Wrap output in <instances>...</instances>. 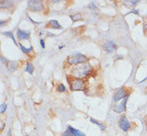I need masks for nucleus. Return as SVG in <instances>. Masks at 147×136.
Here are the masks:
<instances>
[{
    "instance_id": "nucleus-3",
    "label": "nucleus",
    "mask_w": 147,
    "mask_h": 136,
    "mask_svg": "<svg viewBox=\"0 0 147 136\" xmlns=\"http://www.w3.org/2000/svg\"><path fill=\"white\" fill-rule=\"evenodd\" d=\"M69 85L72 90H75V91H82L85 89V83L83 81L80 80L79 78H73L72 80L69 81Z\"/></svg>"
},
{
    "instance_id": "nucleus-12",
    "label": "nucleus",
    "mask_w": 147,
    "mask_h": 136,
    "mask_svg": "<svg viewBox=\"0 0 147 136\" xmlns=\"http://www.w3.org/2000/svg\"><path fill=\"white\" fill-rule=\"evenodd\" d=\"M12 5H13L12 1H8V0L1 1V8H9L12 7Z\"/></svg>"
},
{
    "instance_id": "nucleus-2",
    "label": "nucleus",
    "mask_w": 147,
    "mask_h": 136,
    "mask_svg": "<svg viewBox=\"0 0 147 136\" xmlns=\"http://www.w3.org/2000/svg\"><path fill=\"white\" fill-rule=\"evenodd\" d=\"M68 61L69 64H83V63H86L87 58H86V56H84L82 54L76 53V54H73V55L68 56Z\"/></svg>"
},
{
    "instance_id": "nucleus-30",
    "label": "nucleus",
    "mask_w": 147,
    "mask_h": 136,
    "mask_svg": "<svg viewBox=\"0 0 147 136\" xmlns=\"http://www.w3.org/2000/svg\"><path fill=\"white\" fill-rule=\"evenodd\" d=\"M63 47H64V46H60V47H59V49H61Z\"/></svg>"
},
{
    "instance_id": "nucleus-27",
    "label": "nucleus",
    "mask_w": 147,
    "mask_h": 136,
    "mask_svg": "<svg viewBox=\"0 0 147 136\" xmlns=\"http://www.w3.org/2000/svg\"><path fill=\"white\" fill-rule=\"evenodd\" d=\"M5 23H6V21H1V27H3Z\"/></svg>"
},
{
    "instance_id": "nucleus-32",
    "label": "nucleus",
    "mask_w": 147,
    "mask_h": 136,
    "mask_svg": "<svg viewBox=\"0 0 147 136\" xmlns=\"http://www.w3.org/2000/svg\"></svg>"
},
{
    "instance_id": "nucleus-26",
    "label": "nucleus",
    "mask_w": 147,
    "mask_h": 136,
    "mask_svg": "<svg viewBox=\"0 0 147 136\" xmlns=\"http://www.w3.org/2000/svg\"><path fill=\"white\" fill-rule=\"evenodd\" d=\"M6 58H4V57H3V56H2V57H1V61H2V62H3V63H5V61H6Z\"/></svg>"
},
{
    "instance_id": "nucleus-24",
    "label": "nucleus",
    "mask_w": 147,
    "mask_h": 136,
    "mask_svg": "<svg viewBox=\"0 0 147 136\" xmlns=\"http://www.w3.org/2000/svg\"><path fill=\"white\" fill-rule=\"evenodd\" d=\"M130 13H134L135 15H138V14H139V12H138V10L134 9V10H131V12H129L128 14H130Z\"/></svg>"
},
{
    "instance_id": "nucleus-14",
    "label": "nucleus",
    "mask_w": 147,
    "mask_h": 136,
    "mask_svg": "<svg viewBox=\"0 0 147 136\" xmlns=\"http://www.w3.org/2000/svg\"><path fill=\"white\" fill-rule=\"evenodd\" d=\"M70 18H71V20L73 21V22H76V21H79V20H81L83 18H82V16L79 14V13H77V14H75V15H73V16H70Z\"/></svg>"
},
{
    "instance_id": "nucleus-17",
    "label": "nucleus",
    "mask_w": 147,
    "mask_h": 136,
    "mask_svg": "<svg viewBox=\"0 0 147 136\" xmlns=\"http://www.w3.org/2000/svg\"><path fill=\"white\" fill-rule=\"evenodd\" d=\"M16 67H17V64H16L15 61H10V62H9V64H8V68H9L11 71L16 70Z\"/></svg>"
},
{
    "instance_id": "nucleus-5",
    "label": "nucleus",
    "mask_w": 147,
    "mask_h": 136,
    "mask_svg": "<svg viewBox=\"0 0 147 136\" xmlns=\"http://www.w3.org/2000/svg\"><path fill=\"white\" fill-rule=\"evenodd\" d=\"M118 125H119L120 128L121 129L122 131H127L130 128V123L127 120L126 117L125 116L121 117L119 122H118Z\"/></svg>"
},
{
    "instance_id": "nucleus-25",
    "label": "nucleus",
    "mask_w": 147,
    "mask_h": 136,
    "mask_svg": "<svg viewBox=\"0 0 147 136\" xmlns=\"http://www.w3.org/2000/svg\"><path fill=\"white\" fill-rule=\"evenodd\" d=\"M40 44H41L42 48H45V44H44V41L43 39H41V40H40Z\"/></svg>"
},
{
    "instance_id": "nucleus-6",
    "label": "nucleus",
    "mask_w": 147,
    "mask_h": 136,
    "mask_svg": "<svg viewBox=\"0 0 147 136\" xmlns=\"http://www.w3.org/2000/svg\"><path fill=\"white\" fill-rule=\"evenodd\" d=\"M129 95L125 97V98H124V100L122 101V102L119 105H117L115 106L114 107H113V110L117 113H122L124 111H125V110H126V103H127V100L128 98H129Z\"/></svg>"
},
{
    "instance_id": "nucleus-16",
    "label": "nucleus",
    "mask_w": 147,
    "mask_h": 136,
    "mask_svg": "<svg viewBox=\"0 0 147 136\" xmlns=\"http://www.w3.org/2000/svg\"><path fill=\"white\" fill-rule=\"evenodd\" d=\"M25 70H26V72H28L31 75H32L33 74V71H34V67L32 66V64L31 63H28Z\"/></svg>"
},
{
    "instance_id": "nucleus-19",
    "label": "nucleus",
    "mask_w": 147,
    "mask_h": 136,
    "mask_svg": "<svg viewBox=\"0 0 147 136\" xmlns=\"http://www.w3.org/2000/svg\"><path fill=\"white\" fill-rule=\"evenodd\" d=\"M20 48H21V49H22V51H23V52H24V53H26V54H28V53H29V52H31V51H32V46H31V47H30V48H25V47H24V45H22V44H20Z\"/></svg>"
},
{
    "instance_id": "nucleus-18",
    "label": "nucleus",
    "mask_w": 147,
    "mask_h": 136,
    "mask_svg": "<svg viewBox=\"0 0 147 136\" xmlns=\"http://www.w3.org/2000/svg\"><path fill=\"white\" fill-rule=\"evenodd\" d=\"M3 35H5V36H8V37H10V38H11L12 40L14 41V43H15L16 44H17V43H16V38L14 37V35H13V33H12L11 32H3Z\"/></svg>"
},
{
    "instance_id": "nucleus-9",
    "label": "nucleus",
    "mask_w": 147,
    "mask_h": 136,
    "mask_svg": "<svg viewBox=\"0 0 147 136\" xmlns=\"http://www.w3.org/2000/svg\"><path fill=\"white\" fill-rule=\"evenodd\" d=\"M30 36V32H27V31H24L21 29H18L17 31V36L20 40H28Z\"/></svg>"
},
{
    "instance_id": "nucleus-22",
    "label": "nucleus",
    "mask_w": 147,
    "mask_h": 136,
    "mask_svg": "<svg viewBox=\"0 0 147 136\" xmlns=\"http://www.w3.org/2000/svg\"><path fill=\"white\" fill-rule=\"evenodd\" d=\"M6 110H7V104L3 103L1 105V114H3L6 111Z\"/></svg>"
},
{
    "instance_id": "nucleus-21",
    "label": "nucleus",
    "mask_w": 147,
    "mask_h": 136,
    "mask_svg": "<svg viewBox=\"0 0 147 136\" xmlns=\"http://www.w3.org/2000/svg\"><path fill=\"white\" fill-rule=\"evenodd\" d=\"M58 90H59L60 92H65V90H66V88H65V86H64V85L60 84V85H59Z\"/></svg>"
},
{
    "instance_id": "nucleus-11",
    "label": "nucleus",
    "mask_w": 147,
    "mask_h": 136,
    "mask_svg": "<svg viewBox=\"0 0 147 136\" xmlns=\"http://www.w3.org/2000/svg\"><path fill=\"white\" fill-rule=\"evenodd\" d=\"M48 25H49V27H51L52 28H54V29H60V28H62V27L60 26V24L56 20H51V21H49Z\"/></svg>"
},
{
    "instance_id": "nucleus-23",
    "label": "nucleus",
    "mask_w": 147,
    "mask_h": 136,
    "mask_svg": "<svg viewBox=\"0 0 147 136\" xmlns=\"http://www.w3.org/2000/svg\"><path fill=\"white\" fill-rule=\"evenodd\" d=\"M62 136H74V135H73L70 131H69V130H67V131L63 134V135Z\"/></svg>"
},
{
    "instance_id": "nucleus-15",
    "label": "nucleus",
    "mask_w": 147,
    "mask_h": 136,
    "mask_svg": "<svg viewBox=\"0 0 147 136\" xmlns=\"http://www.w3.org/2000/svg\"><path fill=\"white\" fill-rule=\"evenodd\" d=\"M90 121H91L92 123H94V124L97 125L98 127H99L100 128V130L101 131H104V130H105V126L103 124H101V123H100V122H98L97 121H96L95 119H93L92 118H90Z\"/></svg>"
},
{
    "instance_id": "nucleus-7",
    "label": "nucleus",
    "mask_w": 147,
    "mask_h": 136,
    "mask_svg": "<svg viewBox=\"0 0 147 136\" xmlns=\"http://www.w3.org/2000/svg\"><path fill=\"white\" fill-rule=\"evenodd\" d=\"M102 48H103V49L105 52H108V53H109V52L116 51L117 48V46L116 45V44L114 42H113V41H108L105 44H103Z\"/></svg>"
},
{
    "instance_id": "nucleus-20",
    "label": "nucleus",
    "mask_w": 147,
    "mask_h": 136,
    "mask_svg": "<svg viewBox=\"0 0 147 136\" xmlns=\"http://www.w3.org/2000/svg\"><path fill=\"white\" fill-rule=\"evenodd\" d=\"M88 7L90 8L92 11H93V12H97V11H98V8L96 7L95 4H94V3H92L89 4Z\"/></svg>"
},
{
    "instance_id": "nucleus-4",
    "label": "nucleus",
    "mask_w": 147,
    "mask_h": 136,
    "mask_svg": "<svg viewBox=\"0 0 147 136\" xmlns=\"http://www.w3.org/2000/svg\"><path fill=\"white\" fill-rule=\"evenodd\" d=\"M28 9L31 12H41L44 9V6L41 1L39 0H30L28 2Z\"/></svg>"
},
{
    "instance_id": "nucleus-31",
    "label": "nucleus",
    "mask_w": 147,
    "mask_h": 136,
    "mask_svg": "<svg viewBox=\"0 0 147 136\" xmlns=\"http://www.w3.org/2000/svg\"><path fill=\"white\" fill-rule=\"evenodd\" d=\"M26 136H29V135H26Z\"/></svg>"
},
{
    "instance_id": "nucleus-28",
    "label": "nucleus",
    "mask_w": 147,
    "mask_h": 136,
    "mask_svg": "<svg viewBox=\"0 0 147 136\" xmlns=\"http://www.w3.org/2000/svg\"><path fill=\"white\" fill-rule=\"evenodd\" d=\"M144 29H145V30H147V24H146V25L144 26Z\"/></svg>"
},
{
    "instance_id": "nucleus-29",
    "label": "nucleus",
    "mask_w": 147,
    "mask_h": 136,
    "mask_svg": "<svg viewBox=\"0 0 147 136\" xmlns=\"http://www.w3.org/2000/svg\"><path fill=\"white\" fill-rule=\"evenodd\" d=\"M60 1H52V3H59Z\"/></svg>"
},
{
    "instance_id": "nucleus-1",
    "label": "nucleus",
    "mask_w": 147,
    "mask_h": 136,
    "mask_svg": "<svg viewBox=\"0 0 147 136\" xmlns=\"http://www.w3.org/2000/svg\"><path fill=\"white\" fill-rule=\"evenodd\" d=\"M91 70L92 67L90 64L88 63H83L73 68L72 74L73 76L76 77H84V76H87L88 74H89Z\"/></svg>"
},
{
    "instance_id": "nucleus-8",
    "label": "nucleus",
    "mask_w": 147,
    "mask_h": 136,
    "mask_svg": "<svg viewBox=\"0 0 147 136\" xmlns=\"http://www.w3.org/2000/svg\"><path fill=\"white\" fill-rule=\"evenodd\" d=\"M126 96H127V94H126V91L125 90V89L121 88V89H120L116 93L115 95H114V97H113V100H114L115 102H117V101H119L121 99L125 98Z\"/></svg>"
},
{
    "instance_id": "nucleus-13",
    "label": "nucleus",
    "mask_w": 147,
    "mask_h": 136,
    "mask_svg": "<svg viewBox=\"0 0 147 136\" xmlns=\"http://www.w3.org/2000/svg\"><path fill=\"white\" fill-rule=\"evenodd\" d=\"M139 3V1L138 0H135V1H125L124 2V4L126 6V7H134V6H136L137 4Z\"/></svg>"
},
{
    "instance_id": "nucleus-10",
    "label": "nucleus",
    "mask_w": 147,
    "mask_h": 136,
    "mask_svg": "<svg viewBox=\"0 0 147 136\" xmlns=\"http://www.w3.org/2000/svg\"><path fill=\"white\" fill-rule=\"evenodd\" d=\"M68 130H69V131L72 133L74 136H86L84 133L80 132V131H78V130H76V129L75 128H73L72 127H68Z\"/></svg>"
}]
</instances>
